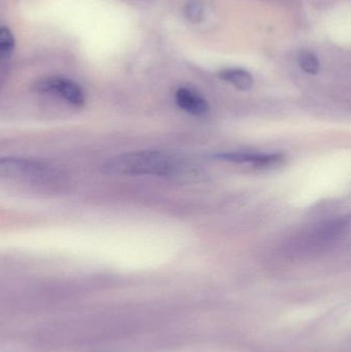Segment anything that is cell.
Instances as JSON below:
<instances>
[{
	"label": "cell",
	"mask_w": 351,
	"mask_h": 352,
	"mask_svg": "<svg viewBox=\"0 0 351 352\" xmlns=\"http://www.w3.org/2000/svg\"><path fill=\"white\" fill-rule=\"evenodd\" d=\"M58 173L51 165L35 159L0 157V182L23 184H51Z\"/></svg>",
	"instance_id": "cell-2"
},
{
	"label": "cell",
	"mask_w": 351,
	"mask_h": 352,
	"mask_svg": "<svg viewBox=\"0 0 351 352\" xmlns=\"http://www.w3.org/2000/svg\"><path fill=\"white\" fill-rule=\"evenodd\" d=\"M14 47V38L10 29L0 28V55H8Z\"/></svg>",
	"instance_id": "cell-9"
},
{
	"label": "cell",
	"mask_w": 351,
	"mask_h": 352,
	"mask_svg": "<svg viewBox=\"0 0 351 352\" xmlns=\"http://www.w3.org/2000/svg\"><path fill=\"white\" fill-rule=\"evenodd\" d=\"M185 16L191 22L200 23L204 18L203 4L198 0H191L188 2L185 8Z\"/></svg>",
	"instance_id": "cell-8"
},
{
	"label": "cell",
	"mask_w": 351,
	"mask_h": 352,
	"mask_svg": "<svg viewBox=\"0 0 351 352\" xmlns=\"http://www.w3.org/2000/svg\"><path fill=\"white\" fill-rule=\"evenodd\" d=\"M102 170L107 175L121 176H193V167L158 151H139L113 157L103 163Z\"/></svg>",
	"instance_id": "cell-1"
},
{
	"label": "cell",
	"mask_w": 351,
	"mask_h": 352,
	"mask_svg": "<svg viewBox=\"0 0 351 352\" xmlns=\"http://www.w3.org/2000/svg\"><path fill=\"white\" fill-rule=\"evenodd\" d=\"M214 158L224 162L237 164H251L258 168H269L280 165L284 161L282 154H256V153L231 152L222 153Z\"/></svg>",
	"instance_id": "cell-4"
},
{
	"label": "cell",
	"mask_w": 351,
	"mask_h": 352,
	"mask_svg": "<svg viewBox=\"0 0 351 352\" xmlns=\"http://www.w3.org/2000/svg\"><path fill=\"white\" fill-rule=\"evenodd\" d=\"M175 102L179 109L193 116H203L208 111L206 100L189 89H179L175 93Z\"/></svg>",
	"instance_id": "cell-5"
},
{
	"label": "cell",
	"mask_w": 351,
	"mask_h": 352,
	"mask_svg": "<svg viewBox=\"0 0 351 352\" xmlns=\"http://www.w3.org/2000/svg\"><path fill=\"white\" fill-rule=\"evenodd\" d=\"M33 90L41 94L53 95L63 99L74 107H82L86 103V94L80 85L62 76H45L36 80Z\"/></svg>",
	"instance_id": "cell-3"
},
{
	"label": "cell",
	"mask_w": 351,
	"mask_h": 352,
	"mask_svg": "<svg viewBox=\"0 0 351 352\" xmlns=\"http://www.w3.org/2000/svg\"><path fill=\"white\" fill-rule=\"evenodd\" d=\"M298 64L301 69L308 74H319V69H321L319 59L309 52H303L299 55Z\"/></svg>",
	"instance_id": "cell-7"
},
{
	"label": "cell",
	"mask_w": 351,
	"mask_h": 352,
	"mask_svg": "<svg viewBox=\"0 0 351 352\" xmlns=\"http://www.w3.org/2000/svg\"><path fill=\"white\" fill-rule=\"evenodd\" d=\"M220 80L229 82L241 91H249L253 88V78L251 74L242 68H227L218 74Z\"/></svg>",
	"instance_id": "cell-6"
}]
</instances>
